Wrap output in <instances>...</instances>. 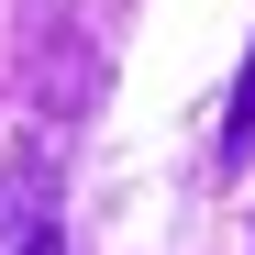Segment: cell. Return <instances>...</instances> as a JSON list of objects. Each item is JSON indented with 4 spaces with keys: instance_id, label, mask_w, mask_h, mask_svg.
<instances>
[{
    "instance_id": "7a4b0ae2",
    "label": "cell",
    "mask_w": 255,
    "mask_h": 255,
    "mask_svg": "<svg viewBox=\"0 0 255 255\" xmlns=\"http://www.w3.org/2000/svg\"><path fill=\"white\" fill-rule=\"evenodd\" d=\"M222 144H233V155L255 144V56H244V78H233V111H222Z\"/></svg>"
},
{
    "instance_id": "6da1fadb",
    "label": "cell",
    "mask_w": 255,
    "mask_h": 255,
    "mask_svg": "<svg viewBox=\"0 0 255 255\" xmlns=\"http://www.w3.org/2000/svg\"><path fill=\"white\" fill-rule=\"evenodd\" d=\"M0 255H67V222L33 189H11V200H0Z\"/></svg>"
}]
</instances>
